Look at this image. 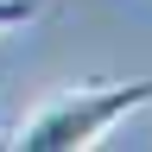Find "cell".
<instances>
[{"label": "cell", "instance_id": "2", "mask_svg": "<svg viewBox=\"0 0 152 152\" xmlns=\"http://www.w3.org/2000/svg\"><path fill=\"white\" fill-rule=\"evenodd\" d=\"M26 19H38V0H0V32H7V26H26Z\"/></svg>", "mask_w": 152, "mask_h": 152}, {"label": "cell", "instance_id": "1", "mask_svg": "<svg viewBox=\"0 0 152 152\" xmlns=\"http://www.w3.org/2000/svg\"><path fill=\"white\" fill-rule=\"evenodd\" d=\"M152 102V70L146 76H127V83H95V89H76V95H57L26 121L19 146L26 152H83L95 146L114 121H127L133 108Z\"/></svg>", "mask_w": 152, "mask_h": 152}]
</instances>
